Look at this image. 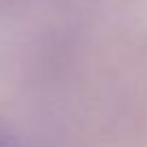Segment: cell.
Here are the masks:
<instances>
[{"label":"cell","instance_id":"6da1fadb","mask_svg":"<svg viewBox=\"0 0 147 147\" xmlns=\"http://www.w3.org/2000/svg\"><path fill=\"white\" fill-rule=\"evenodd\" d=\"M0 147H11V145H9V143L5 141V138H0Z\"/></svg>","mask_w":147,"mask_h":147}]
</instances>
